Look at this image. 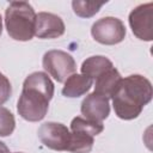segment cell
<instances>
[{
	"label": "cell",
	"instance_id": "8fae6325",
	"mask_svg": "<svg viewBox=\"0 0 153 153\" xmlns=\"http://www.w3.org/2000/svg\"><path fill=\"white\" fill-rule=\"evenodd\" d=\"M121 79L122 76L120 72L115 67H112L102 75H99L97 79H94V92L106 98H110Z\"/></svg>",
	"mask_w": 153,
	"mask_h": 153
},
{
	"label": "cell",
	"instance_id": "9a60e30c",
	"mask_svg": "<svg viewBox=\"0 0 153 153\" xmlns=\"http://www.w3.org/2000/svg\"><path fill=\"white\" fill-rule=\"evenodd\" d=\"M71 129L86 131V133L96 136L104 130V126L102 122H94V121H90V120H86L84 117L76 116L71 122Z\"/></svg>",
	"mask_w": 153,
	"mask_h": 153
},
{
	"label": "cell",
	"instance_id": "e0dca14e",
	"mask_svg": "<svg viewBox=\"0 0 153 153\" xmlns=\"http://www.w3.org/2000/svg\"><path fill=\"white\" fill-rule=\"evenodd\" d=\"M12 94V86L10 80L0 72V105L6 103Z\"/></svg>",
	"mask_w": 153,
	"mask_h": 153
},
{
	"label": "cell",
	"instance_id": "5b68a950",
	"mask_svg": "<svg viewBox=\"0 0 153 153\" xmlns=\"http://www.w3.org/2000/svg\"><path fill=\"white\" fill-rule=\"evenodd\" d=\"M127 30L123 22L115 17H104L98 19L91 27V35L94 41L106 45H114L122 42Z\"/></svg>",
	"mask_w": 153,
	"mask_h": 153
},
{
	"label": "cell",
	"instance_id": "5bb4252c",
	"mask_svg": "<svg viewBox=\"0 0 153 153\" xmlns=\"http://www.w3.org/2000/svg\"><path fill=\"white\" fill-rule=\"evenodd\" d=\"M104 1H80V0H74L72 1V7L73 12L80 17V18H91L96 13L99 12L100 7L104 5Z\"/></svg>",
	"mask_w": 153,
	"mask_h": 153
},
{
	"label": "cell",
	"instance_id": "6da1fadb",
	"mask_svg": "<svg viewBox=\"0 0 153 153\" xmlns=\"http://www.w3.org/2000/svg\"><path fill=\"white\" fill-rule=\"evenodd\" d=\"M153 88L151 81L140 75L131 74L122 78L111 94L115 114L121 120H134L152 100Z\"/></svg>",
	"mask_w": 153,
	"mask_h": 153
},
{
	"label": "cell",
	"instance_id": "d6986e66",
	"mask_svg": "<svg viewBox=\"0 0 153 153\" xmlns=\"http://www.w3.org/2000/svg\"><path fill=\"white\" fill-rule=\"evenodd\" d=\"M2 32V18H1V14H0V35Z\"/></svg>",
	"mask_w": 153,
	"mask_h": 153
},
{
	"label": "cell",
	"instance_id": "3957f363",
	"mask_svg": "<svg viewBox=\"0 0 153 153\" xmlns=\"http://www.w3.org/2000/svg\"><path fill=\"white\" fill-rule=\"evenodd\" d=\"M35 10L26 1H12L5 11L7 33L16 41H30L35 36Z\"/></svg>",
	"mask_w": 153,
	"mask_h": 153
},
{
	"label": "cell",
	"instance_id": "ffe728a7",
	"mask_svg": "<svg viewBox=\"0 0 153 153\" xmlns=\"http://www.w3.org/2000/svg\"><path fill=\"white\" fill-rule=\"evenodd\" d=\"M14 153H23V152H14Z\"/></svg>",
	"mask_w": 153,
	"mask_h": 153
},
{
	"label": "cell",
	"instance_id": "7a4b0ae2",
	"mask_svg": "<svg viewBox=\"0 0 153 153\" xmlns=\"http://www.w3.org/2000/svg\"><path fill=\"white\" fill-rule=\"evenodd\" d=\"M53 96L54 84L48 74L44 72H33L23 82L17 111L22 118L29 122H38L45 117Z\"/></svg>",
	"mask_w": 153,
	"mask_h": 153
},
{
	"label": "cell",
	"instance_id": "7c38bea8",
	"mask_svg": "<svg viewBox=\"0 0 153 153\" xmlns=\"http://www.w3.org/2000/svg\"><path fill=\"white\" fill-rule=\"evenodd\" d=\"M112 67L114 65L108 57L102 56V55H96V56H91L86 59L82 62L80 69H81L82 75H86L91 78L92 80H94Z\"/></svg>",
	"mask_w": 153,
	"mask_h": 153
},
{
	"label": "cell",
	"instance_id": "ba28073f",
	"mask_svg": "<svg viewBox=\"0 0 153 153\" xmlns=\"http://www.w3.org/2000/svg\"><path fill=\"white\" fill-rule=\"evenodd\" d=\"M65 23L61 17L49 13L39 12L36 14L35 36L38 38H57L65 33Z\"/></svg>",
	"mask_w": 153,
	"mask_h": 153
},
{
	"label": "cell",
	"instance_id": "ac0fdd59",
	"mask_svg": "<svg viewBox=\"0 0 153 153\" xmlns=\"http://www.w3.org/2000/svg\"><path fill=\"white\" fill-rule=\"evenodd\" d=\"M0 153H11L10 149H8V147L2 141H0Z\"/></svg>",
	"mask_w": 153,
	"mask_h": 153
},
{
	"label": "cell",
	"instance_id": "277c9868",
	"mask_svg": "<svg viewBox=\"0 0 153 153\" xmlns=\"http://www.w3.org/2000/svg\"><path fill=\"white\" fill-rule=\"evenodd\" d=\"M42 65L45 72L57 82H65L76 69V65L72 55L57 49L47 51L43 55Z\"/></svg>",
	"mask_w": 153,
	"mask_h": 153
},
{
	"label": "cell",
	"instance_id": "2e32d148",
	"mask_svg": "<svg viewBox=\"0 0 153 153\" xmlns=\"http://www.w3.org/2000/svg\"><path fill=\"white\" fill-rule=\"evenodd\" d=\"M14 128H16V120L13 114L8 109L0 106V136L11 135Z\"/></svg>",
	"mask_w": 153,
	"mask_h": 153
},
{
	"label": "cell",
	"instance_id": "4fadbf2b",
	"mask_svg": "<svg viewBox=\"0 0 153 153\" xmlns=\"http://www.w3.org/2000/svg\"><path fill=\"white\" fill-rule=\"evenodd\" d=\"M93 135L81 131V130H72L71 133V142L67 152L71 153H88L91 152L94 140Z\"/></svg>",
	"mask_w": 153,
	"mask_h": 153
},
{
	"label": "cell",
	"instance_id": "9c48e42d",
	"mask_svg": "<svg viewBox=\"0 0 153 153\" xmlns=\"http://www.w3.org/2000/svg\"><path fill=\"white\" fill-rule=\"evenodd\" d=\"M80 111L86 120L103 122L105 118H108L110 114L109 98L92 92L81 102Z\"/></svg>",
	"mask_w": 153,
	"mask_h": 153
},
{
	"label": "cell",
	"instance_id": "8992f818",
	"mask_svg": "<svg viewBox=\"0 0 153 153\" xmlns=\"http://www.w3.org/2000/svg\"><path fill=\"white\" fill-rule=\"evenodd\" d=\"M38 137L41 142L54 151H68L71 142V131L69 129L57 122H45L38 128Z\"/></svg>",
	"mask_w": 153,
	"mask_h": 153
},
{
	"label": "cell",
	"instance_id": "30bf717a",
	"mask_svg": "<svg viewBox=\"0 0 153 153\" xmlns=\"http://www.w3.org/2000/svg\"><path fill=\"white\" fill-rule=\"evenodd\" d=\"M93 85V80L86 75L82 74H72L67 78L65 81V86L62 88V94L68 98H78L86 92L90 91V88Z\"/></svg>",
	"mask_w": 153,
	"mask_h": 153
},
{
	"label": "cell",
	"instance_id": "52a82bcc",
	"mask_svg": "<svg viewBox=\"0 0 153 153\" xmlns=\"http://www.w3.org/2000/svg\"><path fill=\"white\" fill-rule=\"evenodd\" d=\"M129 25L133 33L141 41L153 39V4H141L129 13Z\"/></svg>",
	"mask_w": 153,
	"mask_h": 153
}]
</instances>
